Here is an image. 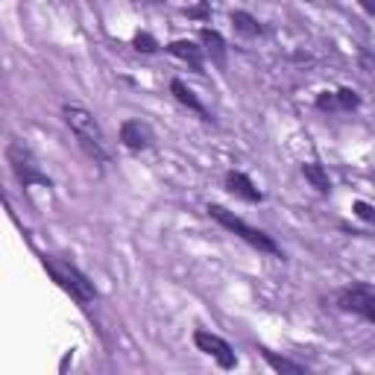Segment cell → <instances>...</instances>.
Listing matches in <instances>:
<instances>
[{
    "instance_id": "cell-1",
    "label": "cell",
    "mask_w": 375,
    "mask_h": 375,
    "mask_svg": "<svg viewBox=\"0 0 375 375\" xmlns=\"http://www.w3.org/2000/svg\"><path fill=\"white\" fill-rule=\"evenodd\" d=\"M65 115V124L71 126L73 138L80 141V147L91 156L94 161H112V152H109V144H106V135H103V126L97 124V117L88 112L82 106H65L62 109Z\"/></svg>"
},
{
    "instance_id": "cell-2",
    "label": "cell",
    "mask_w": 375,
    "mask_h": 375,
    "mask_svg": "<svg viewBox=\"0 0 375 375\" xmlns=\"http://www.w3.org/2000/svg\"><path fill=\"white\" fill-rule=\"evenodd\" d=\"M44 270H47V273L53 275V282H56L65 293H71L80 305H91V302L97 299L94 284L88 282L76 267H71L68 261H56V258H47V255H44Z\"/></svg>"
},
{
    "instance_id": "cell-3",
    "label": "cell",
    "mask_w": 375,
    "mask_h": 375,
    "mask_svg": "<svg viewBox=\"0 0 375 375\" xmlns=\"http://www.w3.org/2000/svg\"><path fill=\"white\" fill-rule=\"evenodd\" d=\"M208 214H212L223 229H229L231 235L244 238L249 247H255V249H261V252H267V255H279V244H275V240H273L270 235H264L261 229L247 226L244 220H240L238 214H231L229 208H223V205H208Z\"/></svg>"
},
{
    "instance_id": "cell-4",
    "label": "cell",
    "mask_w": 375,
    "mask_h": 375,
    "mask_svg": "<svg viewBox=\"0 0 375 375\" xmlns=\"http://www.w3.org/2000/svg\"><path fill=\"white\" fill-rule=\"evenodd\" d=\"M6 159H9V164H12L18 182L24 188H30V185H47L50 188V176L38 168L36 156H32V150L24 144V141H9Z\"/></svg>"
},
{
    "instance_id": "cell-5",
    "label": "cell",
    "mask_w": 375,
    "mask_h": 375,
    "mask_svg": "<svg viewBox=\"0 0 375 375\" xmlns=\"http://www.w3.org/2000/svg\"><path fill=\"white\" fill-rule=\"evenodd\" d=\"M194 343H196V349H200V352L212 355L223 370H235L238 358H235V352H231V346L226 343L223 337H217V334H212V332H196V334H194Z\"/></svg>"
},
{
    "instance_id": "cell-6",
    "label": "cell",
    "mask_w": 375,
    "mask_h": 375,
    "mask_svg": "<svg viewBox=\"0 0 375 375\" xmlns=\"http://www.w3.org/2000/svg\"><path fill=\"white\" fill-rule=\"evenodd\" d=\"M337 302L343 311H352V314H361L367 317L370 323H375V296L361 291V288H352V291H343L337 296Z\"/></svg>"
},
{
    "instance_id": "cell-7",
    "label": "cell",
    "mask_w": 375,
    "mask_h": 375,
    "mask_svg": "<svg viewBox=\"0 0 375 375\" xmlns=\"http://www.w3.org/2000/svg\"><path fill=\"white\" fill-rule=\"evenodd\" d=\"M120 141H124V147L141 152V150H150L156 138H152V129L144 120H126V124L120 126Z\"/></svg>"
},
{
    "instance_id": "cell-8",
    "label": "cell",
    "mask_w": 375,
    "mask_h": 375,
    "mask_svg": "<svg viewBox=\"0 0 375 375\" xmlns=\"http://www.w3.org/2000/svg\"><path fill=\"white\" fill-rule=\"evenodd\" d=\"M226 188L235 196H240V200H247V203H261L264 200V194L258 191L255 185H252V179L247 173H240V170H229L226 173Z\"/></svg>"
},
{
    "instance_id": "cell-9",
    "label": "cell",
    "mask_w": 375,
    "mask_h": 375,
    "mask_svg": "<svg viewBox=\"0 0 375 375\" xmlns=\"http://www.w3.org/2000/svg\"><path fill=\"white\" fill-rule=\"evenodd\" d=\"M168 53H173V56L182 59V62H191V68L203 73V47H196L194 41H188V38L170 41L168 44Z\"/></svg>"
},
{
    "instance_id": "cell-10",
    "label": "cell",
    "mask_w": 375,
    "mask_h": 375,
    "mask_svg": "<svg viewBox=\"0 0 375 375\" xmlns=\"http://www.w3.org/2000/svg\"><path fill=\"white\" fill-rule=\"evenodd\" d=\"M170 91H173V97H176V100H179L182 106H188L191 112H196L203 120H212V115H208V112H205V106L200 103V97H196V94H194L191 88H188L182 80H173V82H170Z\"/></svg>"
},
{
    "instance_id": "cell-11",
    "label": "cell",
    "mask_w": 375,
    "mask_h": 375,
    "mask_svg": "<svg viewBox=\"0 0 375 375\" xmlns=\"http://www.w3.org/2000/svg\"><path fill=\"white\" fill-rule=\"evenodd\" d=\"M200 38H203L205 47H208V53L214 56V62L220 65V68H226V41H223V36H220L217 30H203Z\"/></svg>"
},
{
    "instance_id": "cell-12",
    "label": "cell",
    "mask_w": 375,
    "mask_h": 375,
    "mask_svg": "<svg viewBox=\"0 0 375 375\" xmlns=\"http://www.w3.org/2000/svg\"><path fill=\"white\" fill-rule=\"evenodd\" d=\"M302 176L311 182V188H317L319 194H332V179H328V173L319 168V164H314V161L302 164Z\"/></svg>"
},
{
    "instance_id": "cell-13",
    "label": "cell",
    "mask_w": 375,
    "mask_h": 375,
    "mask_svg": "<svg viewBox=\"0 0 375 375\" xmlns=\"http://www.w3.org/2000/svg\"><path fill=\"white\" fill-rule=\"evenodd\" d=\"M231 27H235V32H240L244 38L261 36V24L249 12H231Z\"/></svg>"
},
{
    "instance_id": "cell-14",
    "label": "cell",
    "mask_w": 375,
    "mask_h": 375,
    "mask_svg": "<svg viewBox=\"0 0 375 375\" xmlns=\"http://www.w3.org/2000/svg\"><path fill=\"white\" fill-rule=\"evenodd\" d=\"M264 361H267L275 372H291V375H302L305 372L302 363H293L288 358H279V355H273V352H264Z\"/></svg>"
},
{
    "instance_id": "cell-15",
    "label": "cell",
    "mask_w": 375,
    "mask_h": 375,
    "mask_svg": "<svg viewBox=\"0 0 375 375\" xmlns=\"http://www.w3.org/2000/svg\"><path fill=\"white\" fill-rule=\"evenodd\" d=\"M361 97L352 91V88H340L337 91V109H346V112H352V109H358Z\"/></svg>"
},
{
    "instance_id": "cell-16",
    "label": "cell",
    "mask_w": 375,
    "mask_h": 375,
    "mask_svg": "<svg viewBox=\"0 0 375 375\" xmlns=\"http://www.w3.org/2000/svg\"><path fill=\"white\" fill-rule=\"evenodd\" d=\"M135 50H141V53H156V50H159V41L152 38V36H147V32H138V36H135Z\"/></svg>"
},
{
    "instance_id": "cell-17",
    "label": "cell",
    "mask_w": 375,
    "mask_h": 375,
    "mask_svg": "<svg viewBox=\"0 0 375 375\" xmlns=\"http://www.w3.org/2000/svg\"><path fill=\"white\" fill-rule=\"evenodd\" d=\"M352 212H355L361 220H367V223H375V205H370V203L358 200L355 205H352Z\"/></svg>"
},
{
    "instance_id": "cell-18",
    "label": "cell",
    "mask_w": 375,
    "mask_h": 375,
    "mask_svg": "<svg viewBox=\"0 0 375 375\" xmlns=\"http://www.w3.org/2000/svg\"><path fill=\"white\" fill-rule=\"evenodd\" d=\"M317 109H323V112H326V109H328V112H332V109H337V94H319L317 97Z\"/></svg>"
},
{
    "instance_id": "cell-19",
    "label": "cell",
    "mask_w": 375,
    "mask_h": 375,
    "mask_svg": "<svg viewBox=\"0 0 375 375\" xmlns=\"http://www.w3.org/2000/svg\"><path fill=\"white\" fill-rule=\"evenodd\" d=\"M188 15H194V18H203V15H208V6L203 3V6H196V9H188Z\"/></svg>"
}]
</instances>
